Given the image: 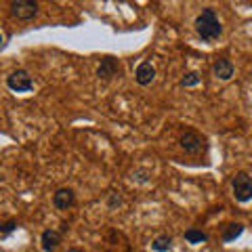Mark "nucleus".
I'll use <instances>...</instances> for the list:
<instances>
[{"label": "nucleus", "mask_w": 252, "mask_h": 252, "mask_svg": "<svg viewBox=\"0 0 252 252\" xmlns=\"http://www.w3.org/2000/svg\"><path fill=\"white\" fill-rule=\"evenodd\" d=\"M195 32H198V36L202 40L206 42H212L217 40V38L223 34V26H220V21L217 17L215 9H204L198 17H195Z\"/></svg>", "instance_id": "nucleus-1"}, {"label": "nucleus", "mask_w": 252, "mask_h": 252, "mask_svg": "<svg viewBox=\"0 0 252 252\" xmlns=\"http://www.w3.org/2000/svg\"><path fill=\"white\" fill-rule=\"evenodd\" d=\"M231 189L238 202H250L252 200V177L246 172H238L231 181Z\"/></svg>", "instance_id": "nucleus-2"}, {"label": "nucleus", "mask_w": 252, "mask_h": 252, "mask_svg": "<svg viewBox=\"0 0 252 252\" xmlns=\"http://www.w3.org/2000/svg\"><path fill=\"white\" fill-rule=\"evenodd\" d=\"M6 84H9V89L15 93H28V91H32V86H34V80H32V76L26 69H15V72L6 78Z\"/></svg>", "instance_id": "nucleus-3"}, {"label": "nucleus", "mask_w": 252, "mask_h": 252, "mask_svg": "<svg viewBox=\"0 0 252 252\" xmlns=\"http://www.w3.org/2000/svg\"><path fill=\"white\" fill-rule=\"evenodd\" d=\"M11 13H13L17 19L30 21V19L36 17L38 4H36V2H30V0H17V2H11Z\"/></svg>", "instance_id": "nucleus-4"}, {"label": "nucleus", "mask_w": 252, "mask_h": 252, "mask_svg": "<svg viewBox=\"0 0 252 252\" xmlns=\"http://www.w3.org/2000/svg\"><path fill=\"white\" fill-rule=\"evenodd\" d=\"M181 147L185 149L187 154H200L202 147H204V141L198 132L193 130H185L183 135H181Z\"/></svg>", "instance_id": "nucleus-5"}, {"label": "nucleus", "mask_w": 252, "mask_h": 252, "mask_svg": "<svg viewBox=\"0 0 252 252\" xmlns=\"http://www.w3.org/2000/svg\"><path fill=\"white\" fill-rule=\"evenodd\" d=\"M74 202H76V195H74L72 189H67V187L57 189V191H55V195H53V204H55V208H59V210L72 208Z\"/></svg>", "instance_id": "nucleus-6"}, {"label": "nucleus", "mask_w": 252, "mask_h": 252, "mask_svg": "<svg viewBox=\"0 0 252 252\" xmlns=\"http://www.w3.org/2000/svg\"><path fill=\"white\" fill-rule=\"evenodd\" d=\"M154 78H156V67L152 65V63H149V61L139 63V67H137V72H135V80L141 86H147V84L154 82Z\"/></svg>", "instance_id": "nucleus-7"}, {"label": "nucleus", "mask_w": 252, "mask_h": 252, "mask_svg": "<svg viewBox=\"0 0 252 252\" xmlns=\"http://www.w3.org/2000/svg\"><path fill=\"white\" fill-rule=\"evenodd\" d=\"M212 72H215V76L220 78V80H229L235 72V67L229 59H217L215 65H212Z\"/></svg>", "instance_id": "nucleus-8"}, {"label": "nucleus", "mask_w": 252, "mask_h": 252, "mask_svg": "<svg viewBox=\"0 0 252 252\" xmlns=\"http://www.w3.org/2000/svg\"><path fill=\"white\" fill-rule=\"evenodd\" d=\"M118 72V61L114 57H105L101 59V65L97 67V76L101 80H109V78H114Z\"/></svg>", "instance_id": "nucleus-9"}, {"label": "nucleus", "mask_w": 252, "mask_h": 252, "mask_svg": "<svg viewBox=\"0 0 252 252\" xmlns=\"http://www.w3.org/2000/svg\"><path fill=\"white\" fill-rule=\"evenodd\" d=\"M40 244H42V250L44 252H53L61 244V233L55 231V229H46L42 233V238H40Z\"/></svg>", "instance_id": "nucleus-10"}, {"label": "nucleus", "mask_w": 252, "mask_h": 252, "mask_svg": "<svg viewBox=\"0 0 252 252\" xmlns=\"http://www.w3.org/2000/svg\"><path fill=\"white\" fill-rule=\"evenodd\" d=\"M242 233H244V227H242L240 223H229V225H225V229H223V242H233V240H238Z\"/></svg>", "instance_id": "nucleus-11"}, {"label": "nucleus", "mask_w": 252, "mask_h": 252, "mask_svg": "<svg viewBox=\"0 0 252 252\" xmlns=\"http://www.w3.org/2000/svg\"><path fill=\"white\" fill-rule=\"evenodd\" d=\"M185 240L189 244H204V242H208V235L204 233L202 229H195V227H191V229L185 231Z\"/></svg>", "instance_id": "nucleus-12"}, {"label": "nucleus", "mask_w": 252, "mask_h": 252, "mask_svg": "<svg viewBox=\"0 0 252 252\" xmlns=\"http://www.w3.org/2000/svg\"><path fill=\"white\" fill-rule=\"evenodd\" d=\"M170 244H172L170 235H158V238L154 240V244H152V248L156 252H168L170 250Z\"/></svg>", "instance_id": "nucleus-13"}, {"label": "nucleus", "mask_w": 252, "mask_h": 252, "mask_svg": "<svg viewBox=\"0 0 252 252\" xmlns=\"http://www.w3.org/2000/svg\"><path fill=\"white\" fill-rule=\"evenodd\" d=\"M181 84H183V86H195V84H200V76L195 74V72H189V74L183 76Z\"/></svg>", "instance_id": "nucleus-14"}, {"label": "nucleus", "mask_w": 252, "mask_h": 252, "mask_svg": "<svg viewBox=\"0 0 252 252\" xmlns=\"http://www.w3.org/2000/svg\"><path fill=\"white\" fill-rule=\"evenodd\" d=\"M15 227H17V223H15V220H6L4 225H0V233H11Z\"/></svg>", "instance_id": "nucleus-15"}, {"label": "nucleus", "mask_w": 252, "mask_h": 252, "mask_svg": "<svg viewBox=\"0 0 252 252\" xmlns=\"http://www.w3.org/2000/svg\"><path fill=\"white\" fill-rule=\"evenodd\" d=\"M65 252H80V250H76V248H69V250H65Z\"/></svg>", "instance_id": "nucleus-16"}, {"label": "nucleus", "mask_w": 252, "mask_h": 252, "mask_svg": "<svg viewBox=\"0 0 252 252\" xmlns=\"http://www.w3.org/2000/svg\"><path fill=\"white\" fill-rule=\"evenodd\" d=\"M2 42H4V38H2V34H0V46H2Z\"/></svg>", "instance_id": "nucleus-17"}]
</instances>
